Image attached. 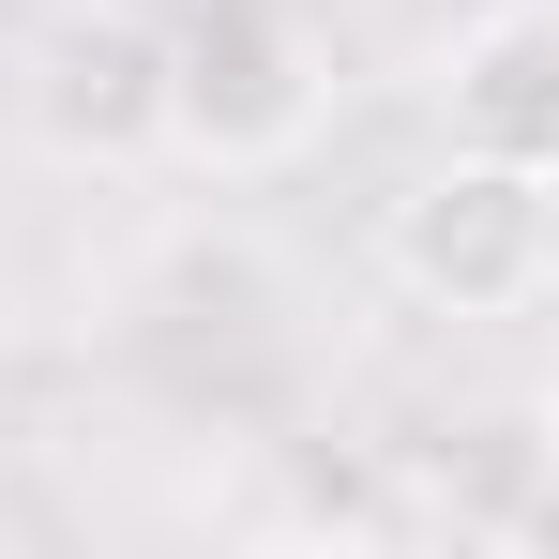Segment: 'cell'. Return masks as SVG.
Here are the masks:
<instances>
[{"label":"cell","instance_id":"6da1fadb","mask_svg":"<svg viewBox=\"0 0 559 559\" xmlns=\"http://www.w3.org/2000/svg\"><path fill=\"white\" fill-rule=\"evenodd\" d=\"M333 121V46L287 0H182L167 15V152L197 167H287Z\"/></svg>","mask_w":559,"mask_h":559},{"label":"cell","instance_id":"7a4b0ae2","mask_svg":"<svg viewBox=\"0 0 559 559\" xmlns=\"http://www.w3.org/2000/svg\"><path fill=\"white\" fill-rule=\"evenodd\" d=\"M393 273L439 318H530L559 287V182L530 167H484V152H439L424 182L393 197Z\"/></svg>","mask_w":559,"mask_h":559},{"label":"cell","instance_id":"3957f363","mask_svg":"<svg viewBox=\"0 0 559 559\" xmlns=\"http://www.w3.org/2000/svg\"><path fill=\"white\" fill-rule=\"evenodd\" d=\"M15 106L61 167H136V152H167V31L121 15V0H76V15L31 31Z\"/></svg>","mask_w":559,"mask_h":559},{"label":"cell","instance_id":"277c9868","mask_svg":"<svg viewBox=\"0 0 559 559\" xmlns=\"http://www.w3.org/2000/svg\"><path fill=\"white\" fill-rule=\"evenodd\" d=\"M439 152L559 182V0H484L439 46Z\"/></svg>","mask_w":559,"mask_h":559},{"label":"cell","instance_id":"5b68a950","mask_svg":"<svg viewBox=\"0 0 559 559\" xmlns=\"http://www.w3.org/2000/svg\"><path fill=\"white\" fill-rule=\"evenodd\" d=\"M545 454H559V287H545Z\"/></svg>","mask_w":559,"mask_h":559},{"label":"cell","instance_id":"8992f818","mask_svg":"<svg viewBox=\"0 0 559 559\" xmlns=\"http://www.w3.org/2000/svg\"><path fill=\"white\" fill-rule=\"evenodd\" d=\"M514 530H530V545H559V484H545V499H530V514H514Z\"/></svg>","mask_w":559,"mask_h":559}]
</instances>
